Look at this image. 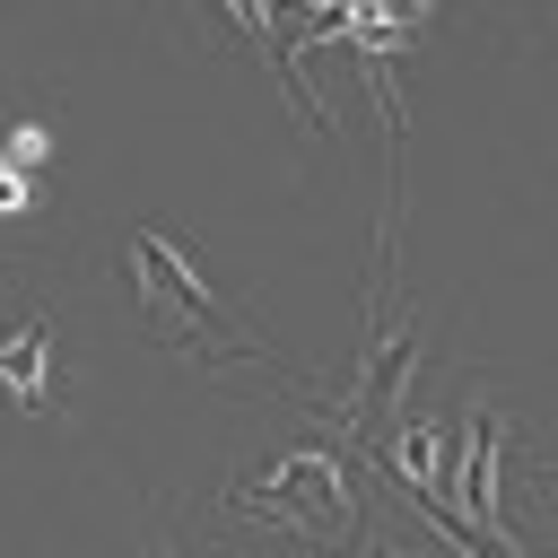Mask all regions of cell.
Instances as JSON below:
<instances>
[{
  "mask_svg": "<svg viewBox=\"0 0 558 558\" xmlns=\"http://www.w3.org/2000/svg\"><path fill=\"white\" fill-rule=\"evenodd\" d=\"M131 270H140V305H148V314H157L183 349L227 340L235 357H262V340H253V331H244V323H235V314H227V305H218L192 270H183V253H174L166 235H131Z\"/></svg>",
  "mask_w": 558,
  "mask_h": 558,
  "instance_id": "cell-1",
  "label": "cell"
},
{
  "mask_svg": "<svg viewBox=\"0 0 558 558\" xmlns=\"http://www.w3.org/2000/svg\"><path fill=\"white\" fill-rule=\"evenodd\" d=\"M235 506L279 532H314V541H349V523H357V497H349L340 462H323V453H288L270 480L235 488Z\"/></svg>",
  "mask_w": 558,
  "mask_h": 558,
  "instance_id": "cell-2",
  "label": "cell"
},
{
  "mask_svg": "<svg viewBox=\"0 0 558 558\" xmlns=\"http://www.w3.org/2000/svg\"><path fill=\"white\" fill-rule=\"evenodd\" d=\"M410 366H418V323H401L392 340H375L366 349V375H357V392H349V427H384V418H401V384H410Z\"/></svg>",
  "mask_w": 558,
  "mask_h": 558,
  "instance_id": "cell-3",
  "label": "cell"
},
{
  "mask_svg": "<svg viewBox=\"0 0 558 558\" xmlns=\"http://www.w3.org/2000/svg\"><path fill=\"white\" fill-rule=\"evenodd\" d=\"M44 366H52V323H44V314H26L17 331H0V375H9V392H17L26 410L52 401V375H44Z\"/></svg>",
  "mask_w": 558,
  "mask_h": 558,
  "instance_id": "cell-4",
  "label": "cell"
},
{
  "mask_svg": "<svg viewBox=\"0 0 558 558\" xmlns=\"http://www.w3.org/2000/svg\"><path fill=\"white\" fill-rule=\"evenodd\" d=\"M0 201H17V174H9V166H0Z\"/></svg>",
  "mask_w": 558,
  "mask_h": 558,
  "instance_id": "cell-5",
  "label": "cell"
},
{
  "mask_svg": "<svg viewBox=\"0 0 558 558\" xmlns=\"http://www.w3.org/2000/svg\"><path fill=\"white\" fill-rule=\"evenodd\" d=\"M375 558H392V549H375Z\"/></svg>",
  "mask_w": 558,
  "mask_h": 558,
  "instance_id": "cell-6",
  "label": "cell"
}]
</instances>
